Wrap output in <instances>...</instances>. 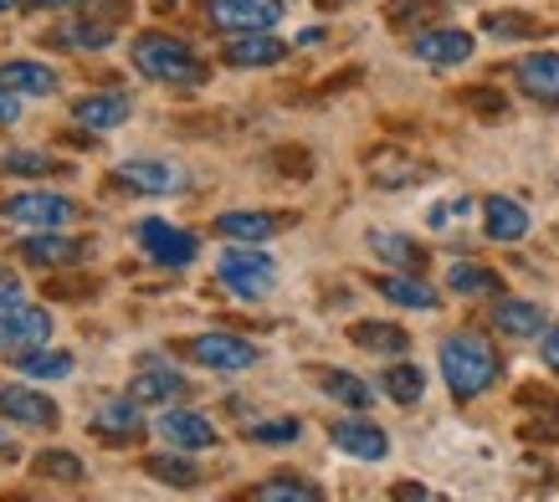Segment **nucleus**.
Returning <instances> with one entry per match:
<instances>
[{
	"mask_svg": "<svg viewBox=\"0 0 559 502\" xmlns=\"http://www.w3.org/2000/svg\"><path fill=\"white\" fill-rule=\"evenodd\" d=\"M498 374H503V359L483 334L457 328V334L441 338V380L457 401H477L483 390L498 385Z\"/></svg>",
	"mask_w": 559,
	"mask_h": 502,
	"instance_id": "nucleus-1",
	"label": "nucleus"
},
{
	"mask_svg": "<svg viewBox=\"0 0 559 502\" xmlns=\"http://www.w3.org/2000/svg\"><path fill=\"white\" fill-rule=\"evenodd\" d=\"M134 68L150 77V83H170V87H195L205 83V62L186 41H175L165 32H150L134 41Z\"/></svg>",
	"mask_w": 559,
	"mask_h": 502,
	"instance_id": "nucleus-2",
	"label": "nucleus"
},
{
	"mask_svg": "<svg viewBox=\"0 0 559 502\" xmlns=\"http://www.w3.org/2000/svg\"><path fill=\"white\" fill-rule=\"evenodd\" d=\"M216 277H221V287H226L231 298L257 302V298H267L272 287H277V262H272L267 251H252L247 241H241L237 251H226V256H221Z\"/></svg>",
	"mask_w": 559,
	"mask_h": 502,
	"instance_id": "nucleus-3",
	"label": "nucleus"
},
{
	"mask_svg": "<svg viewBox=\"0 0 559 502\" xmlns=\"http://www.w3.org/2000/svg\"><path fill=\"white\" fill-rule=\"evenodd\" d=\"M139 247L150 251V262H159V267H190L195 256H201V241L190 231H180V226H170V220H144L139 226Z\"/></svg>",
	"mask_w": 559,
	"mask_h": 502,
	"instance_id": "nucleus-4",
	"label": "nucleus"
},
{
	"mask_svg": "<svg viewBox=\"0 0 559 502\" xmlns=\"http://www.w3.org/2000/svg\"><path fill=\"white\" fill-rule=\"evenodd\" d=\"M51 338V319L41 313V308H26V302L5 298L0 302V349H36V344H47Z\"/></svg>",
	"mask_w": 559,
	"mask_h": 502,
	"instance_id": "nucleus-5",
	"label": "nucleus"
},
{
	"mask_svg": "<svg viewBox=\"0 0 559 502\" xmlns=\"http://www.w3.org/2000/svg\"><path fill=\"white\" fill-rule=\"evenodd\" d=\"M186 354L201 369H221V374H241V369L257 364V349L237 334H201V338H190L186 344Z\"/></svg>",
	"mask_w": 559,
	"mask_h": 502,
	"instance_id": "nucleus-6",
	"label": "nucleus"
},
{
	"mask_svg": "<svg viewBox=\"0 0 559 502\" xmlns=\"http://www.w3.org/2000/svg\"><path fill=\"white\" fill-rule=\"evenodd\" d=\"M78 216V205L68 195H51V190H26V195H11L5 201V220H16V226H68Z\"/></svg>",
	"mask_w": 559,
	"mask_h": 502,
	"instance_id": "nucleus-7",
	"label": "nucleus"
},
{
	"mask_svg": "<svg viewBox=\"0 0 559 502\" xmlns=\"http://www.w3.org/2000/svg\"><path fill=\"white\" fill-rule=\"evenodd\" d=\"M221 32H272L283 21V0H211Z\"/></svg>",
	"mask_w": 559,
	"mask_h": 502,
	"instance_id": "nucleus-8",
	"label": "nucleus"
},
{
	"mask_svg": "<svg viewBox=\"0 0 559 502\" xmlns=\"http://www.w3.org/2000/svg\"><path fill=\"white\" fill-rule=\"evenodd\" d=\"M411 57L426 62V68H457L473 57V32H457V26H431L411 41Z\"/></svg>",
	"mask_w": 559,
	"mask_h": 502,
	"instance_id": "nucleus-9",
	"label": "nucleus"
},
{
	"mask_svg": "<svg viewBox=\"0 0 559 502\" xmlns=\"http://www.w3.org/2000/svg\"><path fill=\"white\" fill-rule=\"evenodd\" d=\"M21 256L32 267H78V262H87V241L83 236H57V226H41V236L21 241Z\"/></svg>",
	"mask_w": 559,
	"mask_h": 502,
	"instance_id": "nucleus-10",
	"label": "nucleus"
},
{
	"mask_svg": "<svg viewBox=\"0 0 559 502\" xmlns=\"http://www.w3.org/2000/svg\"><path fill=\"white\" fill-rule=\"evenodd\" d=\"M114 175L129 190H139V195H175V190H186V169L170 165V159H123Z\"/></svg>",
	"mask_w": 559,
	"mask_h": 502,
	"instance_id": "nucleus-11",
	"label": "nucleus"
},
{
	"mask_svg": "<svg viewBox=\"0 0 559 502\" xmlns=\"http://www.w3.org/2000/svg\"><path fill=\"white\" fill-rule=\"evenodd\" d=\"M288 57V41H277L272 32H231V41L221 47L226 68H277Z\"/></svg>",
	"mask_w": 559,
	"mask_h": 502,
	"instance_id": "nucleus-12",
	"label": "nucleus"
},
{
	"mask_svg": "<svg viewBox=\"0 0 559 502\" xmlns=\"http://www.w3.org/2000/svg\"><path fill=\"white\" fill-rule=\"evenodd\" d=\"M0 416L5 420H21V426H36V431H51L62 410L41 395V390H26V385H0Z\"/></svg>",
	"mask_w": 559,
	"mask_h": 502,
	"instance_id": "nucleus-13",
	"label": "nucleus"
},
{
	"mask_svg": "<svg viewBox=\"0 0 559 502\" xmlns=\"http://www.w3.org/2000/svg\"><path fill=\"white\" fill-rule=\"evenodd\" d=\"M159 441H170L175 452H211L216 446V426L195 410H165L159 416Z\"/></svg>",
	"mask_w": 559,
	"mask_h": 502,
	"instance_id": "nucleus-14",
	"label": "nucleus"
},
{
	"mask_svg": "<svg viewBox=\"0 0 559 502\" xmlns=\"http://www.w3.org/2000/svg\"><path fill=\"white\" fill-rule=\"evenodd\" d=\"M87 431L103 435V441H134L139 431H144V416H139V401L134 395H123V401H103L93 416H87Z\"/></svg>",
	"mask_w": 559,
	"mask_h": 502,
	"instance_id": "nucleus-15",
	"label": "nucleus"
},
{
	"mask_svg": "<svg viewBox=\"0 0 559 502\" xmlns=\"http://www.w3.org/2000/svg\"><path fill=\"white\" fill-rule=\"evenodd\" d=\"M329 441L340 446L344 456H355V462H380L390 452V435L370 420H334L329 426Z\"/></svg>",
	"mask_w": 559,
	"mask_h": 502,
	"instance_id": "nucleus-16",
	"label": "nucleus"
},
{
	"mask_svg": "<svg viewBox=\"0 0 559 502\" xmlns=\"http://www.w3.org/2000/svg\"><path fill=\"white\" fill-rule=\"evenodd\" d=\"M129 395H134L139 405H170V401H186L190 395V380L170 364H150L129 380Z\"/></svg>",
	"mask_w": 559,
	"mask_h": 502,
	"instance_id": "nucleus-17",
	"label": "nucleus"
},
{
	"mask_svg": "<svg viewBox=\"0 0 559 502\" xmlns=\"http://www.w3.org/2000/svg\"><path fill=\"white\" fill-rule=\"evenodd\" d=\"M513 72H519V87H524L539 108H559V51H534V57H524Z\"/></svg>",
	"mask_w": 559,
	"mask_h": 502,
	"instance_id": "nucleus-18",
	"label": "nucleus"
},
{
	"mask_svg": "<svg viewBox=\"0 0 559 502\" xmlns=\"http://www.w3.org/2000/svg\"><path fill=\"white\" fill-rule=\"evenodd\" d=\"M488 319H492V328H498V334H509V338H539L544 328H549L544 308H539V302H528V298H498Z\"/></svg>",
	"mask_w": 559,
	"mask_h": 502,
	"instance_id": "nucleus-19",
	"label": "nucleus"
},
{
	"mask_svg": "<svg viewBox=\"0 0 559 502\" xmlns=\"http://www.w3.org/2000/svg\"><path fill=\"white\" fill-rule=\"evenodd\" d=\"M78 123L83 129H93V134H108V129H119V123H129V113H134V103H129V93H87V98H78Z\"/></svg>",
	"mask_w": 559,
	"mask_h": 502,
	"instance_id": "nucleus-20",
	"label": "nucleus"
},
{
	"mask_svg": "<svg viewBox=\"0 0 559 502\" xmlns=\"http://www.w3.org/2000/svg\"><path fill=\"white\" fill-rule=\"evenodd\" d=\"M426 175H431V165H421L406 150H374V159H370V180L380 190H406V184L426 180Z\"/></svg>",
	"mask_w": 559,
	"mask_h": 502,
	"instance_id": "nucleus-21",
	"label": "nucleus"
},
{
	"mask_svg": "<svg viewBox=\"0 0 559 502\" xmlns=\"http://www.w3.org/2000/svg\"><path fill=\"white\" fill-rule=\"evenodd\" d=\"M283 226H288V220L272 216V211H226V216H216V236H231V241H247V247L272 241Z\"/></svg>",
	"mask_w": 559,
	"mask_h": 502,
	"instance_id": "nucleus-22",
	"label": "nucleus"
},
{
	"mask_svg": "<svg viewBox=\"0 0 559 502\" xmlns=\"http://www.w3.org/2000/svg\"><path fill=\"white\" fill-rule=\"evenodd\" d=\"M374 292L385 302H395V308H421V313H431L441 302V292L426 277H411V272H390V277H374Z\"/></svg>",
	"mask_w": 559,
	"mask_h": 502,
	"instance_id": "nucleus-23",
	"label": "nucleus"
},
{
	"mask_svg": "<svg viewBox=\"0 0 559 502\" xmlns=\"http://www.w3.org/2000/svg\"><path fill=\"white\" fill-rule=\"evenodd\" d=\"M483 226H488L492 241L513 247V241H524L528 236V211L513 201V195H488V205H483Z\"/></svg>",
	"mask_w": 559,
	"mask_h": 502,
	"instance_id": "nucleus-24",
	"label": "nucleus"
},
{
	"mask_svg": "<svg viewBox=\"0 0 559 502\" xmlns=\"http://www.w3.org/2000/svg\"><path fill=\"white\" fill-rule=\"evenodd\" d=\"M0 87L26 93V98H51V93H57V72H51L47 62H26V57H16V62L0 68Z\"/></svg>",
	"mask_w": 559,
	"mask_h": 502,
	"instance_id": "nucleus-25",
	"label": "nucleus"
},
{
	"mask_svg": "<svg viewBox=\"0 0 559 502\" xmlns=\"http://www.w3.org/2000/svg\"><path fill=\"white\" fill-rule=\"evenodd\" d=\"M370 251L380 256V262H390V267H401V272H421L426 267V251L401 231H370Z\"/></svg>",
	"mask_w": 559,
	"mask_h": 502,
	"instance_id": "nucleus-26",
	"label": "nucleus"
},
{
	"mask_svg": "<svg viewBox=\"0 0 559 502\" xmlns=\"http://www.w3.org/2000/svg\"><path fill=\"white\" fill-rule=\"evenodd\" d=\"M447 287H452L457 298H492V292L503 287V277H498L492 267H483V262H452Z\"/></svg>",
	"mask_w": 559,
	"mask_h": 502,
	"instance_id": "nucleus-27",
	"label": "nucleus"
},
{
	"mask_svg": "<svg viewBox=\"0 0 559 502\" xmlns=\"http://www.w3.org/2000/svg\"><path fill=\"white\" fill-rule=\"evenodd\" d=\"M319 385H323V395H329V401L349 405V410H370V405H374V390L365 385L359 374H344V369H323Z\"/></svg>",
	"mask_w": 559,
	"mask_h": 502,
	"instance_id": "nucleus-28",
	"label": "nucleus"
},
{
	"mask_svg": "<svg viewBox=\"0 0 559 502\" xmlns=\"http://www.w3.org/2000/svg\"><path fill=\"white\" fill-rule=\"evenodd\" d=\"M349 338H355L359 349H370V354H390V359H401V354L411 349L406 328H395V323H355V328H349Z\"/></svg>",
	"mask_w": 559,
	"mask_h": 502,
	"instance_id": "nucleus-29",
	"label": "nucleus"
},
{
	"mask_svg": "<svg viewBox=\"0 0 559 502\" xmlns=\"http://www.w3.org/2000/svg\"><path fill=\"white\" fill-rule=\"evenodd\" d=\"M380 390H385L395 405H416L426 395V374L411 364V359H395V364L380 374Z\"/></svg>",
	"mask_w": 559,
	"mask_h": 502,
	"instance_id": "nucleus-30",
	"label": "nucleus"
},
{
	"mask_svg": "<svg viewBox=\"0 0 559 502\" xmlns=\"http://www.w3.org/2000/svg\"><path fill=\"white\" fill-rule=\"evenodd\" d=\"M16 364H21V374H32V380H68V374H72V354L36 344V349H21Z\"/></svg>",
	"mask_w": 559,
	"mask_h": 502,
	"instance_id": "nucleus-31",
	"label": "nucleus"
},
{
	"mask_svg": "<svg viewBox=\"0 0 559 502\" xmlns=\"http://www.w3.org/2000/svg\"><path fill=\"white\" fill-rule=\"evenodd\" d=\"M144 471H150L154 482H165V487H195V482H201V467H195L190 456H180L175 446L165 456H150V462H144Z\"/></svg>",
	"mask_w": 559,
	"mask_h": 502,
	"instance_id": "nucleus-32",
	"label": "nucleus"
},
{
	"mask_svg": "<svg viewBox=\"0 0 559 502\" xmlns=\"http://www.w3.org/2000/svg\"><path fill=\"white\" fill-rule=\"evenodd\" d=\"M108 41H114V32L98 26V21H68V26L51 32V47H72V51H103Z\"/></svg>",
	"mask_w": 559,
	"mask_h": 502,
	"instance_id": "nucleus-33",
	"label": "nucleus"
},
{
	"mask_svg": "<svg viewBox=\"0 0 559 502\" xmlns=\"http://www.w3.org/2000/svg\"><path fill=\"white\" fill-rule=\"evenodd\" d=\"M257 502H319L323 487L308 482V477H272V482H262L252 492Z\"/></svg>",
	"mask_w": 559,
	"mask_h": 502,
	"instance_id": "nucleus-34",
	"label": "nucleus"
},
{
	"mask_svg": "<svg viewBox=\"0 0 559 502\" xmlns=\"http://www.w3.org/2000/svg\"><path fill=\"white\" fill-rule=\"evenodd\" d=\"M483 32L498 36V41H524V36H539L544 26L534 16H524V11H488V16H483Z\"/></svg>",
	"mask_w": 559,
	"mask_h": 502,
	"instance_id": "nucleus-35",
	"label": "nucleus"
},
{
	"mask_svg": "<svg viewBox=\"0 0 559 502\" xmlns=\"http://www.w3.org/2000/svg\"><path fill=\"white\" fill-rule=\"evenodd\" d=\"M36 477H47V482H62V487H78L83 482V456H72V452H41L32 462Z\"/></svg>",
	"mask_w": 559,
	"mask_h": 502,
	"instance_id": "nucleus-36",
	"label": "nucleus"
},
{
	"mask_svg": "<svg viewBox=\"0 0 559 502\" xmlns=\"http://www.w3.org/2000/svg\"><path fill=\"white\" fill-rule=\"evenodd\" d=\"M51 154H36V150H11V154H0V175H51Z\"/></svg>",
	"mask_w": 559,
	"mask_h": 502,
	"instance_id": "nucleus-37",
	"label": "nucleus"
},
{
	"mask_svg": "<svg viewBox=\"0 0 559 502\" xmlns=\"http://www.w3.org/2000/svg\"><path fill=\"white\" fill-rule=\"evenodd\" d=\"M298 435H304V426H298L293 416H283V420H257V426H252V441H257V446H293Z\"/></svg>",
	"mask_w": 559,
	"mask_h": 502,
	"instance_id": "nucleus-38",
	"label": "nucleus"
},
{
	"mask_svg": "<svg viewBox=\"0 0 559 502\" xmlns=\"http://www.w3.org/2000/svg\"><path fill=\"white\" fill-rule=\"evenodd\" d=\"M462 103H467V108H477L483 118H503V113H509L503 93H488V87H477V93H462Z\"/></svg>",
	"mask_w": 559,
	"mask_h": 502,
	"instance_id": "nucleus-39",
	"label": "nucleus"
},
{
	"mask_svg": "<svg viewBox=\"0 0 559 502\" xmlns=\"http://www.w3.org/2000/svg\"><path fill=\"white\" fill-rule=\"evenodd\" d=\"M462 216H473V201H467V195L437 205V211H431V226H452V220H462Z\"/></svg>",
	"mask_w": 559,
	"mask_h": 502,
	"instance_id": "nucleus-40",
	"label": "nucleus"
},
{
	"mask_svg": "<svg viewBox=\"0 0 559 502\" xmlns=\"http://www.w3.org/2000/svg\"><path fill=\"white\" fill-rule=\"evenodd\" d=\"M539 359L559 374V323H549V328L539 334Z\"/></svg>",
	"mask_w": 559,
	"mask_h": 502,
	"instance_id": "nucleus-41",
	"label": "nucleus"
},
{
	"mask_svg": "<svg viewBox=\"0 0 559 502\" xmlns=\"http://www.w3.org/2000/svg\"><path fill=\"white\" fill-rule=\"evenodd\" d=\"M21 93H11V87H0V123H16L21 118Z\"/></svg>",
	"mask_w": 559,
	"mask_h": 502,
	"instance_id": "nucleus-42",
	"label": "nucleus"
},
{
	"mask_svg": "<svg viewBox=\"0 0 559 502\" xmlns=\"http://www.w3.org/2000/svg\"><path fill=\"white\" fill-rule=\"evenodd\" d=\"M5 298H21V287H16V277L11 272H0V302Z\"/></svg>",
	"mask_w": 559,
	"mask_h": 502,
	"instance_id": "nucleus-43",
	"label": "nucleus"
},
{
	"mask_svg": "<svg viewBox=\"0 0 559 502\" xmlns=\"http://www.w3.org/2000/svg\"><path fill=\"white\" fill-rule=\"evenodd\" d=\"M26 5H51L57 11V5H83V0H26Z\"/></svg>",
	"mask_w": 559,
	"mask_h": 502,
	"instance_id": "nucleus-44",
	"label": "nucleus"
},
{
	"mask_svg": "<svg viewBox=\"0 0 559 502\" xmlns=\"http://www.w3.org/2000/svg\"><path fill=\"white\" fill-rule=\"evenodd\" d=\"M21 0H0V16H5V11H16Z\"/></svg>",
	"mask_w": 559,
	"mask_h": 502,
	"instance_id": "nucleus-45",
	"label": "nucleus"
},
{
	"mask_svg": "<svg viewBox=\"0 0 559 502\" xmlns=\"http://www.w3.org/2000/svg\"><path fill=\"white\" fill-rule=\"evenodd\" d=\"M0 452H5V456H11V435H5V431H0Z\"/></svg>",
	"mask_w": 559,
	"mask_h": 502,
	"instance_id": "nucleus-46",
	"label": "nucleus"
}]
</instances>
